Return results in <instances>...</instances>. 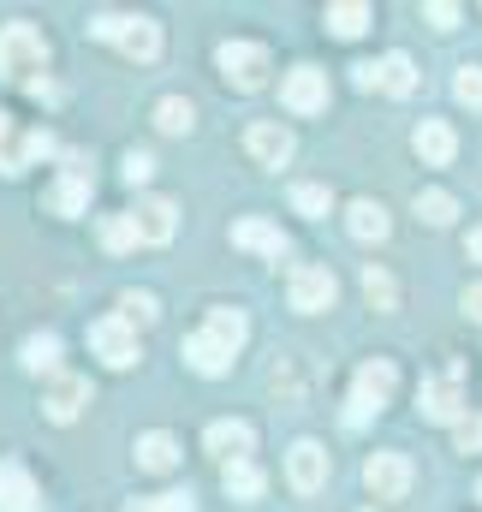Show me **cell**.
<instances>
[{"label":"cell","mask_w":482,"mask_h":512,"mask_svg":"<svg viewBox=\"0 0 482 512\" xmlns=\"http://www.w3.org/2000/svg\"><path fill=\"white\" fill-rule=\"evenodd\" d=\"M90 36L96 42H114L125 60H143V66L161 54V24L143 18V12H96L90 18Z\"/></svg>","instance_id":"cell-1"},{"label":"cell","mask_w":482,"mask_h":512,"mask_svg":"<svg viewBox=\"0 0 482 512\" xmlns=\"http://www.w3.org/2000/svg\"><path fill=\"white\" fill-rule=\"evenodd\" d=\"M42 66H48V36L36 24H6L0 30V78L30 84V72H42Z\"/></svg>","instance_id":"cell-2"},{"label":"cell","mask_w":482,"mask_h":512,"mask_svg":"<svg viewBox=\"0 0 482 512\" xmlns=\"http://www.w3.org/2000/svg\"><path fill=\"white\" fill-rule=\"evenodd\" d=\"M393 382H399V370H393L387 358H369L358 376H352V411H346V423H352V429L369 423V417L393 399Z\"/></svg>","instance_id":"cell-3"},{"label":"cell","mask_w":482,"mask_h":512,"mask_svg":"<svg viewBox=\"0 0 482 512\" xmlns=\"http://www.w3.org/2000/svg\"><path fill=\"white\" fill-rule=\"evenodd\" d=\"M215 66H221V78L233 90H262L268 84V48L262 42H221Z\"/></svg>","instance_id":"cell-4"},{"label":"cell","mask_w":482,"mask_h":512,"mask_svg":"<svg viewBox=\"0 0 482 512\" xmlns=\"http://www.w3.org/2000/svg\"><path fill=\"white\" fill-rule=\"evenodd\" d=\"M286 298H292V310L316 316V310H328V304L340 298V280H334L328 268H316V262H298L292 280H286Z\"/></svg>","instance_id":"cell-5"},{"label":"cell","mask_w":482,"mask_h":512,"mask_svg":"<svg viewBox=\"0 0 482 512\" xmlns=\"http://www.w3.org/2000/svg\"><path fill=\"white\" fill-rule=\"evenodd\" d=\"M363 489H369L375 501H405V489H411V459H405V453H369V459H363Z\"/></svg>","instance_id":"cell-6"},{"label":"cell","mask_w":482,"mask_h":512,"mask_svg":"<svg viewBox=\"0 0 482 512\" xmlns=\"http://www.w3.org/2000/svg\"><path fill=\"white\" fill-rule=\"evenodd\" d=\"M90 352H96L108 370H131V364H137V328H125L120 316L90 322Z\"/></svg>","instance_id":"cell-7"},{"label":"cell","mask_w":482,"mask_h":512,"mask_svg":"<svg viewBox=\"0 0 482 512\" xmlns=\"http://www.w3.org/2000/svg\"><path fill=\"white\" fill-rule=\"evenodd\" d=\"M90 191H96V179H90L84 155H66V173H60V185L48 191V209L72 221V215H84V209H90Z\"/></svg>","instance_id":"cell-8"},{"label":"cell","mask_w":482,"mask_h":512,"mask_svg":"<svg viewBox=\"0 0 482 512\" xmlns=\"http://www.w3.org/2000/svg\"><path fill=\"white\" fill-rule=\"evenodd\" d=\"M125 221H131V233H137V245H167V239L179 233V209H173L167 197H137V209H131Z\"/></svg>","instance_id":"cell-9"},{"label":"cell","mask_w":482,"mask_h":512,"mask_svg":"<svg viewBox=\"0 0 482 512\" xmlns=\"http://www.w3.org/2000/svg\"><path fill=\"white\" fill-rule=\"evenodd\" d=\"M280 102H286L292 114H322V108H328V72H316V66H292L286 84H280Z\"/></svg>","instance_id":"cell-10"},{"label":"cell","mask_w":482,"mask_h":512,"mask_svg":"<svg viewBox=\"0 0 482 512\" xmlns=\"http://www.w3.org/2000/svg\"><path fill=\"white\" fill-rule=\"evenodd\" d=\"M286 483H292L298 495H316V489L328 483V447H322V441H298V447L286 453Z\"/></svg>","instance_id":"cell-11"},{"label":"cell","mask_w":482,"mask_h":512,"mask_svg":"<svg viewBox=\"0 0 482 512\" xmlns=\"http://www.w3.org/2000/svg\"><path fill=\"white\" fill-rule=\"evenodd\" d=\"M244 149H250V161H262V167H286L292 161V131L274 126V120H256V126L244 131Z\"/></svg>","instance_id":"cell-12"},{"label":"cell","mask_w":482,"mask_h":512,"mask_svg":"<svg viewBox=\"0 0 482 512\" xmlns=\"http://www.w3.org/2000/svg\"><path fill=\"white\" fill-rule=\"evenodd\" d=\"M0 512H42V489L18 459H0Z\"/></svg>","instance_id":"cell-13"},{"label":"cell","mask_w":482,"mask_h":512,"mask_svg":"<svg viewBox=\"0 0 482 512\" xmlns=\"http://www.w3.org/2000/svg\"><path fill=\"white\" fill-rule=\"evenodd\" d=\"M417 405H423V417H429V423H459V417H465L459 370H453L447 382H423V387H417Z\"/></svg>","instance_id":"cell-14"},{"label":"cell","mask_w":482,"mask_h":512,"mask_svg":"<svg viewBox=\"0 0 482 512\" xmlns=\"http://www.w3.org/2000/svg\"><path fill=\"white\" fill-rule=\"evenodd\" d=\"M203 447L215 453V459H250V447H256V429L239 423V417H221V423H209V435H203Z\"/></svg>","instance_id":"cell-15"},{"label":"cell","mask_w":482,"mask_h":512,"mask_svg":"<svg viewBox=\"0 0 482 512\" xmlns=\"http://www.w3.org/2000/svg\"><path fill=\"white\" fill-rule=\"evenodd\" d=\"M84 405H90V382H84V376H54V387L42 393V411H48L54 423H72Z\"/></svg>","instance_id":"cell-16"},{"label":"cell","mask_w":482,"mask_h":512,"mask_svg":"<svg viewBox=\"0 0 482 512\" xmlns=\"http://www.w3.org/2000/svg\"><path fill=\"white\" fill-rule=\"evenodd\" d=\"M137 471H155V477H167V471H179V441L173 435H161V429H149V435H137Z\"/></svg>","instance_id":"cell-17"},{"label":"cell","mask_w":482,"mask_h":512,"mask_svg":"<svg viewBox=\"0 0 482 512\" xmlns=\"http://www.w3.org/2000/svg\"><path fill=\"white\" fill-rule=\"evenodd\" d=\"M411 149H417L429 167H447V161L459 155V137H453V126H441V120H423V126L411 131Z\"/></svg>","instance_id":"cell-18"},{"label":"cell","mask_w":482,"mask_h":512,"mask_svg":"<svg viewBox=\"0 0 482 512\" xmlns=\"http://www.w3.org/2000/svg\"><path fill=\"white\" fill-rule=\"evenodd\" d=\"M346 233H352L358 245H381V239L393 233V221H387V209H381V203H369V197H358V203L346 209Z\"/></svg>","instance_id":"cell-19"},{"label":"cell","mask_w":482,"mask_h":512,"mask_svg":"<svg viewBox=\"0 0 482 512\" xmlns=\"http://www.w3.org/2000/svg\"><path fill=\"white\" fill-rule=\"evenodd\" d=\"M233 245H239V251H256V256H286V251H292V239H286L280 227H268V221H256V215L233 227Z\"/></svg>","instance_id":"cell-20"},{"label":"cell","mask_w":482,"mask_h":512,"mask_svg":"<svg viewBox=\"0 0 482 512\" xmlns=\"http://www.w3.org/2000/svg\"><path fill=\"white\" fill-rule=\"evenodd\" d=\"M375 90H387V96H411L417 90V66H411V54H381L375 60Z\"/></svg>","instance_id":"cell-21"},{"label":"cell","mask_w":482,"mask_h":512,"mask_svg":"<svg viewBox=\"0 0 482 512\" xmlns=\"http://www.w3.org/2000/svg\"><path fill=\"white\" fill-rule=\"evenodd\" d=\"M185 364H191L197 376H227V370H233V352L215 346L209 334H191V340H185Z\"/></svg>","instance_id":"cell-22"},{"label":"cell","mask_w":482,"mask_h":512,"mask_svg":"<svg viewBox=\"0 0 482 512\" xmlns=\"http://www.w3.org/2000/svg\"><path fill=\"white\" fill-rule=\"evenodd\" d=\"M215 346H227V352H239L244 340H250V322H244V310H233V304H215L209 310V328H203Z\"/></svg>","instance_id":"cell-23"},{"label":"cell","mask_w":482,"mask_h":512,"mask_svg":"<svg viewBox=\"0 0 482 512\" xmlns=\"http://www.w3.org/2000/svg\"><path fill=\"white\" fill-rule=\"evenodd\" d=\"M221 489H227L233 501H262L268 477H262V465H256V459H233V465L221 471Z\"/></svg>","instance_id":"cell-24"},{"label":"cell","mask_w":482,"mask_h":512,"mask_svg":"<svg viewBox=\"0 0 482 512\" xmlns=\"http://www.w3.org/2000/svg\"><path fill=\"white\" fill-rule=\"evenodd\" d=\"M18 364H24L30 376H54V370H60V334H30L24 352H18Z\"/></svg>","instance_id":"cell-25"},{"label":"cell","mask_w":482,"mask_h":512,"mask_svg":"<svg viewBox=\"0 0 482 512\" xmlns=\"http://www.w3.org/2000/svg\"><path fill=\"white\" fill-rule=\"evenodd\" d=\"M363 298H369V310H399V280L381 262H369L363 268Z\"/></svg>","instance_id":"cell-26"},{"label":"cell","mask_w":482,"mask_h":512,"mask_svg":"<svg viewBox=\"0 0 482 512\" xmlns=\"http://www.w3.org/2000/svg\"><path fill=\"white\" fill-rule=\"evenodd\" d=\"M328 30L346 36V42L363 36V30H369V6H363V0H340V6H328Z\"/></svg>","instance_id":"cell-27"},{"label":"cell","mask_w":482,"mask_h":512,"mask_svg":"<svg viewBox=\"0 0 482 512\" xmlns=\"http://www.w3.org/2000/svg\"><path fill=\"white\" fill-rule=\"evenodd\" d=\"M417 215H423L429 227H453V221H459V197H453V191H423V197H417Z\"/></svg>","instance_id":"cell-28"},{"label":"cell","mask_w":482,"mask_h":512,"mask_svg":"<svg viewBox=\"0 0 482 512\" xmlns=\"http://www.w3.org/2000/svg\"><path fill=\"white\" fill-rule=\"evenodd\" d=\"M155 126L179 137V131H191V126H197V108H191L185 96H167V102H155Z\"/></svg>","instance_id":"cell-29"},{"label":"cell","mask_w":482,"mask_h":512,"mask_svg":"<svg viewBox=\"0 0 482 512\" xmlns=\"http://www.w3.org/2000/svg\"><path fill=\"white\" fill-rule=\"evenodd\" d=\"M155 316H161L155 292H125V298H120V322H125V328H149Z\"/></svg>","instance_id":"cell-30"},{"label":"cell","mask_w":482,"mask_h":512,"mask_svg":"<svg viewBox=\"0 0 482 512\" xmlns=\"http://www.w3.org/2000/svg\"><path fill=\"white\" fill-rule=\"evenodd\" d=\"M292 209L310 215V221H322V215L334 209V191H328V185H292Z\"/></svg>","instance_id":"cell-31"},{"label":"cell","mask_w":482,"mask_h":512,"mask_svg":"<svg viewBox=\"0 0 482 512\" xmlns=\"http://www.w3.org/2000/svg\"><path fill=\"white\" fill-rule=\"evenodd\" d=\"M125 512H197L185 489H167V495H149V501H125Z\"/></svg>","instance_id":"cell-32"},{"label":"cell","mask_w":482,"mask_h":512,"mask_svg":"<svg viewBox=\"0 0 482 512\" xmlns=\"http://www.w3.org/2000/svg\"><path fill=\"white\" fill-rule=\"evenodd\" d=\"M48 155H60L54 131H24V143H18V161L30 167V161H48Z\"/></svg>","instance_id":"cell-33"},{"label":"cell","mask_w":482,"mask_h":512,"mask_svg":"<svg viewBox=\"0 0 482 512\" xmlns=\"http://www.w3.org/2000/svg\"><path fill=\"white\" fill-rule=\"evenodd\" d=\"M453 96H459L465 108H482V66H459V78H453Z\"/></svg>","instance_id":"cell-34"},{"label":"cell","mask_w":482,"mask_h":512,"mask_svg":"<svg viewBox=\"0 0 482 512\" xmlns=\"http://www.w3.org/2000/svg\"><path fill=\"white\" fill-rule=\"evenodd\" d=\"M102 245H108V251H131V245H137V233H131L125 215H108V221H102Z\"/></svg>","instance_id":"cell-35"},{"label":"cell","mask_w":482,"mask_h":512,"mask_svg":"<svg viewBox=\"0 0 482 512\" xmlns=\"http://www.w3.org/2000/svg\"><path fill=\"white\" fill-rule=\"evenodd\" d=\"M453 447H459V453H482V417L465 411V417L453 423Z\"/></svg>","instance_id":"cell-36"},{"label":"cell","mask_w":482,"mask_h":512,"mask_svg":"<svg viewBox=\"0 0 482 512\" xmlns=\"http://www.w3.org/2000/svg\"><path fill=\"white\" fill-rule=\"evenodd\" d=\"M149 173H155V161H149L143 149H131V155H125V167H120V179H125V185H143Z\"/></svg>","instance_id":"cell-37"},{"label":"cell","mask_w":482,"mask_h":512,"mask_svg":"<svg viewBox=\"0 0 482 512\" xmlns=\"http://www.w3.org/2000/svg\"><path fill=\"white\" fill-rule=\"evenodd\" d=\"M429 24H435V30H453V24H459V6H453V0H435V6H429Z\"/></svg>","instance_id":"cell-38"},{"label":"cell","mask_w":482,"mask_h":512,"mask_svg":"<svg viewBox=\"0 0 482 512\" xmlns=\"http://www.w3.org/2000/svg\"><path fill=\"white\" fill-rule=\"evenodd\" d=\"M352 84H358V90H375V60H358V66H352Z\"/></svg>","instance_id":"cell-39"},{"label":"cell","mask_w":482,"mask_h":512,"mask_svg":"<svg viewBox=\"0 0 482 512\" xmlns=\"http://www.w3.org/2000/svg\"><path fill=\"white\" fill-rule=\"evenodd\" d=\"M465 310L482 322V280H477V286H465Z\"/></svg>","instance_id":"cell-40"},{"label":"cell","mask_w":482,"mask_h":512,"mask_svg":"<svg viewBox=\"0 0 482 512\" xmlns=\"http://www.w3.org/2000/svg\"><path fill=\"white\" fill-rule=\"evenodd\" d=\"M465 256H471V262H482V227H471V233H465Z\"/></svg>","instance_id":"cell-41"},{"label":"cell","mask_w":482,"mask_h":512,"mask_svg":"<svg viewBox=\"0 0 482 512\" xmlns=\"http://www.w3.org/2000/svg\"><path fill=\"white\" fill-rule=\"evenodd\" d=\"M477 501H482V483H477Z\"/></svg>","instance_id":"cell-42"},{"label":"cell","mask_w":482,"mask_h":512,"mask_svg":"<svg viewBox=\"0 0 482 512\" xmlns=\"http://www.w3.org/2000/svg\"><path fill=\"white\" fill-rule=\"evenodd\" d=\"M369 512H375V507H369Z\"/></svg>","instance_id":"cell-43"}]
</instances>
